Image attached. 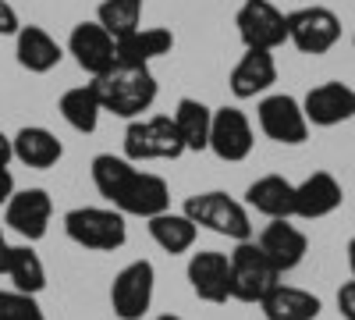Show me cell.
Here are the masks:
<instances>
[{
  "label": "cell",
  "mask_w": 355,
  "mask_h": 320,
  "mask_svg": "<svg viewBox=\"0 0 355 320\" xmlns=\"http://www.w3.org/2000/svg\"><path fill=\"white\" fill-rule=\"evenodd\" d=\"M93 185L110 203L117 214L125 217H157L171 210V189L160 174L139 171L128 157L100 153L93 160Z\"/></svg>",
  "instance_id": "6da1fadb"
},
{
  "label": "cell",
  "mask_w": 355,
  "mask_h": 320,
  "mask_svg": "<svg viewBox=\"0 0 355 320\" xmlns=\"http://www.w3.org/2000/svg\"><path fill=\"white\" fill-rule=\"evenodd\" d=\"M93 90L100 96V107L114 118H142L157 103V75L150 68H132V65H114L107 75L93 78Z\"/></svg>",
  "instance_id": "7a4b0ae2"
},
{
  "label": "cell",
  "mask_w": 355,
  "mask_h": 320,
  "mask_svg": "<svg viewBox=\"0 0 355 320\" xmlns=\"http://www.w3.org/2000/svg\"><path fill=\"white\" fill-rule=\"evenodd\" d=\"M196 228H210L214 235L234 239V242H249L252 239V221L249 210L239 199H231L227 192H199L185 203L182 210Z\"/></svg>",
  "instance_id": "3957f363"
},
{
  "label": "cell",
  "mask_w": 355,
  "mask_h": 320,
  "mask_svg": "<svg viewBox=\"0 0 355 320\" xmlns=\"http://www.w3.org/2000/svg\"><path fill=\"white\" fill-rule=\"evenodd\" d=\"M64 231L68 239L82 249L96 253H114L128 242V224L125 214L107 210V207H75L64 214Z\"/></svg>",
  "instance_id": "277c9868"
},
{
  "label": "cell",
  "mask_w": 355,
  "mask_h": 320,
  "mask_svg": "<svg viewBox=\"0 0 355 320\" xmlns=\"http://www.w3.org/2000/svg\"><path fill=\"white\" fill-rule=\"evenodd\" d=\"M227 260H231V299L263 303L281 285V271L266 260V253L252 239L234 246V253Z\"/></svg>",
  "instance_id": "5b68a950"
},
{
  "label": "cell",
  "mask_w": 355,
  "mask_h": 320,
  "mask_svg": "<svg viewBox=\"0 0 355 320\" xmlns=\"http://www.w3.org/2000/svg\"><path fill=\"white\" fill-rule=\"evenodd\" d=\"M185 153V142L174 128V118L157 114V118H135L125 128V157L132 164L142 160H174Z\"/></svg>",
  "instance_id": "8992f818"
},
{
  "label": "cell",
  "mask_w": 355,
  "mask_h": 320,
  "mask_svg": "<svg viewBox=\"0 0 355 320\" xmlns=\"http://www.w3.org/2000/svg\"><path fill=\"white\" fill-rule=\"evenodd\" d=\"M153 288H157V271L150 260H132L128 267L117 271L110 285V306L121 320H142L153 306Z\"/></svg>",
  "instance_id": "52a82bcc"
},
{
  "label": "cell",
  "mask_w": 355,
  "mask_h": 320,
  "mask_svg": "<svg viewBox=\"0 0 355 320\" xmlns=\"http://www.w3.org/2000/svg\"><path fill=\"white\" fill-rule=\"evenodd\" d=\"M239 36L245 50H266L274 53L281 43H288V18L270 4V0H245L234 15Z\"/></svg>",
  "instance_id": "ba28073f"
},
{
  "label": "cell",
  "mask_w": 355,
  "mask_h": 320,
  "mask_svg": "<svg viewBox=\"0 0 355 320\" xmlns=\"http://www.w3.org/2000/svg\"><path fill=\"white\" fill-rule=\"evenodd\" d=\"M256 121H259L263 135L281 142V146H302L306 135H309V121L302 114V103L288 93L263 96L259 107H256Z\"/></svg>",
  "instance_id": "9c48e42d"
},
{
  "label": "cell",
  "mask_w": 355,
  "mask_h": 320,
  "mask_svg": "<svg viewBox=\"0 0 355 320\" xmlns=\"http://www.w3.org/2000/svg\"><path fill=\"white\" fill-rule=\"evenodd\" d=\"M288 18V43L302 53H327L341 40V22L331 8H299Z\"/></svg>",
  "instance_id": "30bf717a"
},
{
  "label": "cell",
  "mask_w": 355,
  "mask_h": 320,
  "mask_svg": "<svg viewBox=\"0 0 355 320\" xmlns=\"http://www.w3.org/2000/svg\"><path fill=\"white\" fill-rule=\"evenodd\" d=\"M68 53L75 57V65H78L82 71H89L93 78L107 75V71L117 65V43H114L110 33H103L96 22H82V25L71 28Z\"/></svg>",
  "instance_id": "8fae6325"
},
{
  "label": "cell",
  "mask_w": 355,
  "mask_h": 320,
  "mask_svg": "<svg viewBox=\"0 0 355 320\" xmlns=\"http://www.w3.org/2000/svg\"><path fill=\"white\" fill-rule=\"evenodd\" d=\"M252 121L245 118V110L239 107H220L214 110V128H210V150L227 160V164H239L252 153Z\"/></svg>",
  "instance_id": "7c38bea8"
},
{
  "label": "cell",
  "mask_w": 355,
  "mask_h": 320,
  "mask_svg": "<svg viewBox=\"0 0 355 320\" xmlns=\"http://www.w3.org/2000/svg\"><path fill=\"white\" fill-rule=\"evenodd\" d=\"M302 114L316 128H334V125L355 118V90L345 82H323V85L306 93Z\"/></svg>",
  "instance_id": "4fadbf2b"
},
{
  "label": "cell",
  "mask_w": 355,
  "mask_h": 320,
  "mask_svg": "<svg viewBox=\"0 0 355 320\" xmlns=\"http://www.w3.org/2000/svg\"><path fill=\"white\" fill-rule=\"evenodd\" d=\"M50 214H53V203L43 189H21L11 196V203L4 207V224L11 231H18V235L25 242H36L46 235L50 228Z\"/></svg>",
  "instance_id": "5bb4252c"
},
{
  "label": "cell",
  "mask_w": 355,
  "mask_h": 320,
  "mask_svg": "<svg viewBox=\"0 0 355 320\" xmlns=\"http://www.w3.org/2000/svg\"><path fill=\"white\" fill-rule=\"evenodd\" d=\"M189 285L202 303L231 299V260L217 249H202L189 260Z\"/></svg>",
  "instance_id": "9a60e30c"
},
{
  "label": "cell",
  "mask_w": 355,
  "mask_h": 320,
  "mask_svg": "<svg viewBox=\"0 0 355 320\" xmlns=\"http://www.w3.org/2000/svg\"><path fill=\"white\" fill-rule=\"evenodd\" d=\"M256 246L266 253V260H270L281 274H288V271H295L306 260L309 239H306V231H299L291 221H270L259 231Z\"/></svg>",
  "instance_id": "2e32d148"
},
{
  "label": "cell",
  "mask_w": 355,
  "mask_h": 320,
  "mask_svg": "<svg viewBox=\"0 0 355 320\" xmlns=\"http://www.w3.org/2000/svg\"><path fill=\"white\" fill-rule=\"evenodd\" d=\"M341 182L334 178L331 171H313L306 182L295 185V217H306V221H320L341 207Z\"/></svg>",
  "instance_id": "e0dca14e"
},
{
  "label": "cell",
  "mask_w": 355,
  "mask_h": 320,
  "mask_svg": "<svg viewBox=\"0 0 355 320\" xmlns=\"http://www.w3.org/2000/svg\"><path fill=\"white\" fill-rule=\"evenodd\" d=\"M245 203L270 221H291L295 217V185L284 174H263V178H256L245 189Z\"/></svg>",
  "instance_id": "ac0fdd59"
},
{
  "label": "cell",
  "mask_w": 355,
  "mask_h": 320,
  "mask_svg": "<svg viewBox=\"0 0 355 320\" xmlns=\"http://www.w3.org/2000/svg\"><path fill=\"white\" fill-rule=\"evenodd\" d=\"M15 53H18V65L25 71H33V75H46L53 71L57 65H61V43H57L46 28L40 25H21L18 28V36H15Z\"/></svg>",
  "instance_id": "d6986e66"
},
{
  "label": "cell",
  "mask_w": 355,
  "mask_h": 320,
  "mask_svg": "<svg viewBox=\"0 0 355 320\" xmlns=\"http://www.w3.org/2000/svg\"><path fill=\"white\" fill-rule=\"evenodd\" d=\"M274 82H277L274 53H266V50H245L242 61L234 65V71H231V93L239 96V100H252V96L270 90Z\"/></svg>",
  "instance_id": "ffe728a7"
},
{
  "label": "cell",
  "mask_w": 355,
  "mask_h": 320,
  "mask_svg": "<svg viewBox=\"0 0 355 320\" xmlns=\"http://www.w3.org/2000/svg\"><path fill=\"white\" fill-rule=\"evenodd\" d=\"M174 50V33L171 28H135L132 36L117 40V65L132 68H150L157 57Z\"/></svg>",
  "instance_id": "44dd1931"
},
{
  "label": "cell",
  "mask_w": 355,
  "mask_h": 320,
  "mask_svg": "<svg viewBox=\"0 0 355 320\" xmlns=\"http://www.w3.org/2000/svg\"><path fill=\"white\" fill-rule=\"evenodd\" d=\"M11 150H15V160H21L25 167H36V171H46V167H53L57 160L64 157L61 139H57L50 128H43V125L21 128L11 139Z\"/></svg>",
  "instance_id": "7402d4cb"
},
{
  "label": "cell",
  "mask_w": 355,
  "mask_h": 320,
  "mask_svg": "<svg viewBox=\"0 0 355 320\" xmlns=\"http://www.w3.org/2000/svg\"><path fill=\"white\" fill-rule=\"evenodd\" d=\"M266 320H316L320 317V299L306 288H295V285H277L270 296L259 303Z\"/></svg>",
  "instance_id": "603a6c76"
},
{
  "label": "cell",
  "mask_w": 355,
  "mask_h": 320,
  "mask_svg": "<svg viewBox=\"0 0 355 320\" xmlns=\"http://www.w3.org/2000/svg\"><path fill=\"white\" fill-rule=\"evenodd\" d=\"M171 118H174V128H178V135H182V142H185V150H192V153L210 150L214 110L206 107V103L185 96V100H178V107H174Z\"/></svg>",
  "instance_id": "cb8c5ba5"
},
{
  "label": "cell",
  "mask_w": 355,
  "mask_h": 320,
  "mask_svg": "<svg viewBox=\"0 0 355 320\" xmlns=\"http://www.w3.org/2000/svg\"><path fill=\"white\" fill-rule=\"evenodd\" d=\"M4 274L11 278L15 292H25V296H40L46 288V267L33 246H11Z\"/></svg>",
  "instance_id": "d4e9b609"
},
{
  "label": "cell",
  "mask_w": 355,
  "mask_h": 320,
  "mask_svg": "<svg viewBox=\"0 0 355 320\" xmlns=\"http://www.w3.org/2000/svg\"><path fill=\"white\" fill-rule=\"evenodd\" d=\"M150 235L153 242L164 249V253H189L196 246V235H199V228L185 217V214H174V210H164L157 217H150Z\"/></svg>",
  "instance_id": "484cf974"
},
{
  "label": "cell",
  "mask_w": 355,
  "mask_h": 320,
  "mask_svg": "<svg viewBox=\"0 0 355 320\" xmlns=\"http://www.w3.org/2000/svg\"><path fill=\"white\" fill-rule=\"evenodd\" d=\"M100 114H103V107H100V96H96V90H93V82L89 85H75V90H68L64 96H61V118L75 128V132H96V125H100Z\"/></svg>",
  "instance_id": "4316f807"
},
{
  "label": "cell",
  "mask_w": 355,
  "mask_h": 320,
  "mask_svg": "<svg viewBox=\"0 0 355 320\" xmlns=\"http://www.w3.org/2000/svg\"><path fill=\"white\" fill-rule=\"evenodd\" d=\"M139 22H142V0H103L96 11V25L114 36V43L142 28Z\"/></svg>",
  "instance_id": "83f0119b"
},
{
  "label": "cell",
  "mask_w": 355,
  "mask_h": 320,
  "mask_svg": "<svg viewBox=\"0 0 355 320\" xmlns=\"http://www.w3.org/2000/svg\"><path fill=\"white\" fill-rule=\"evenodd\" d=\"M0 320H46V313L40 310L36 296L25 292H0Z\"/></svg>",
  "instance_id": "f1b7e54d"
},
{
  "label": "cell",
  "mask_w": 355,
  "mask_h": 320,
  "mask_svg": "<svg viewBox=\"0 0 355 320\" xmlns=\"http://www.w3.org/2000/svg\"><path fill=\"white\" fill-rule=\"evenodd\" d=\"M18 28H21L18 11L8 4V0H0V36H18Z\"/></svg>",
  "instance_id": "f546056e"
},
{
  "label": "cell",
  "mask_w": 355,
  "mask_h": 320,
  "mask_svg": "<svg viewBox=\"0 0 355 320\" xmlns=\"http://www.w3.org/2000/svg\"><path fill=\"white\" fill-rule=\"evenodd\" d=\"M338 310L345 320H355V281L341 285V292H338Z\"/></svg>",
  "instance_id": "4dcf8cb0"
},
{
  "label": "cell",
  "mask_w": 355,
  "mask_h": 320,
  "mask_svg": "<svg viewBox=\"0 0 355 320\" xmlns=\"http://www.w3.org/2000/svg\"><path fill=\"white\" fill-rule=\"evenodd\" d=\"M11 196H15V174L11 167H0V207H8Z\"/></svg>",
  "instance_id": "1f68e13d"
},
{
  "label": "cell",
  "mask_w": 355,
  "mask_h": 320,
  "mask_svg": "<svg viewBox=\"0 0 355 320\" xmlns=\"http://www.w3.org/2000/svg\"><path fill=\"white\" fill-rule=\"evenodd\" d=\"M15 160V150H11V139L4 135V132H0V167H8Z\"/></svg>",
  "instance_id": "d6a6232c"
},
{
  "label": "cell",
  "mask_w": 355,
  "mask_h": 320,
  "mask_svg": "<svg viewBox=\"0 0 355 320\" xmlns=\"http://www.w3.org/2000/svg\"><path fill=\"white\" fill-rule=\"evenodd\" d=\"M8 253H11V246H8V239H4V228H0V274H4V264H8Z\"/></svg>",
  "instance_id": "836d02e7"
},
{
  "label": "cell",
  "mask_w": 355,
  "mask_h": 320,
  "mask_svg": "<svg viewBox=\"0 0 355 320\" xmlns=\"http://www.w3.org/2000/svg\"><path fill=\"white\" fill-rule=\"evenodd\" d=\"M348 267H352V281H355V239L348 242Z\"/></svg>",
  "instance_id": "e575fe53"
},
{
  "label": "cell",
  "mask_w": 355,
  "mask_h": 320,
  "mask_svg": "<svg viewBox=\"0 0 355 320\" xmlns=\"http://www.w3.org/2000/svg\"><path fill=\"white\" fill-rule=\"evenodd\" d=\"M157 320H182V317H174V313H164V317H157Z\"/></svg>",
  "instance_id": "d590c367"
},
{
  "label": "cell",
  "mask_w": 355,
  "mask_h": 320,
  "mask_svg": "<svg viewBox=\"0 0 355 320\" xmlns=\"http://www.w3.org/2000/svg\"><path fill=\"white\" fill-rule=\"evenodd\" d=\"M352 43H355V36H352Z\"/></svg>",
  "instance_id": "8d00e7d4"
}]
</instances>
